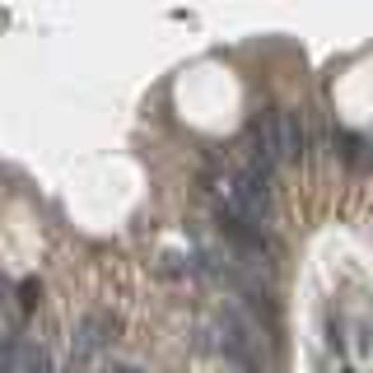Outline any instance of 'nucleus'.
I'll return each mask as SVG.
<instances>
[{"label": "nucleus", "mask_w": 373, "mask_h": 373, "mask_svg": "<svg viewBox=\"0 0 373 373\" xmlns=\"http://www.w3.org/2000/svg\"><path fill=\"white\" fill-rule=\"evenodd\" d=\"M271 126H276V154L280 164H299L308 154V117L294 108H276L271 112Z\"/></svg>", "instance_id": "obj_1"}, {"label": "nucleus", "mask_w": 373, "mask_h": 373, "mask_svg": "<svg viewBox=\"0 0 373 373\" xmlns=\"http://www.w3.org/2000/svg\"><path fill=\"white\" fill-rule=\"evenodd\" d=\"M108 336H112L108 317H103V312H89V317L75 326V341H70V364H79V369H93V359L108 350Z\"/></svg>", "instance_id": "obj_2"}, {"label": "nucleus", "mask_w": 373, "mask_h": 373, "mask_svg": "<svg viewBox=\"0 0 373 373\" xmlns=\"http://www.w3.org/2000/svg\"><path fill=\"white\" fill-rule=\"evenodd\" d=\"M15 373H56V369H51V355H47L42 345H24V355H19V369Z\"/></svg>", "instance_id": "obj_3"}, {"label": "nucleus", "mask_w": 373, "mask_h": 373, "mask_svg": "<svg viewBox=\"0 0 373 373\" xmlns=\"http://www.w3.org/2000/svg\"><path fill=\"white\" fill-rule=\"evenodd\" d=\"M122 373H140V369H122Z\"/></svg>", "instance_id": "obj_4"}]
</instances>
